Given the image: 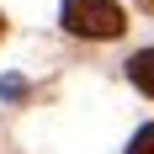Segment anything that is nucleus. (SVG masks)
Wrapping results in <instances>:
<instances>
[{
	"instance_id": "1",
	"label": "nucleus",
	"mask_w": 154,
	"mask_h": 154,
	"mask_svg": "<svg viewBox=\"0 0 154 154\" xmlns=\"http://www.w3.org/2000/svg\"><path fill=\"white\" fill-rule=\"evenodd\" d=\"M64 27L75 32V37L106 43V37H117L128 27V16H122L117 0H64Z\"/></svg>"
},
{
	"instance_id": "2",
	"label": "nucleus",
	"mask_w": 154,
	"mask_h": 154,
	"mask_svg": "<svg viewBox=\"0 0 154 154\" xmlns=\"http://www.w3.org/2000/svg\"><path fill=\"white\" fill-rule=\"evenodd\" d=\"M128 75H133V85H138L143 96H154V48H143V53L128 59Z\"/></svg>"
},
{
	"instance_id": "3",
	"label": "nucleus",
	"mask_w": 154,
	"mask_h": 154,
	"mask_svg": "<svg viewBox=\"0 0 154 154\" xmlns=\"http://www.w3.org/2000/svg\"><path fill=\"white\" fill-rule=\"evenodd\" d=\"M128 154H154V122L143 128V133H138L133 143H128Z\"/></svg>"
},
{
	"instance_id": "4",
	"label": "nucleus",
	"mask_w": 154,
	"mask_h": 154,
	"mask_svg": "<svg viewBox=\"0 0 154 154\" xmlns=\"http://www.w3.org/2000/svg\"><path fill=\"white\" fill-rule=\"evenodd\" d=\"M138 5H143V11H149V16H154V0H138Z\"/></svg>"
},
{
	"instance_id": "5",
	"label": "nucleus",
	"mask_w": 154,
	"mask_h": 154,
	"mask_svg": "<svg viewBox=\"0 0 154 154\" xmlns=\"http://www.w3.org/2000/svg\"><path fill=\"white\" fill-rule=\"evenodd\" d=\"M0 32H5V16H0Z\"/></svg>"
}]
</instances>
